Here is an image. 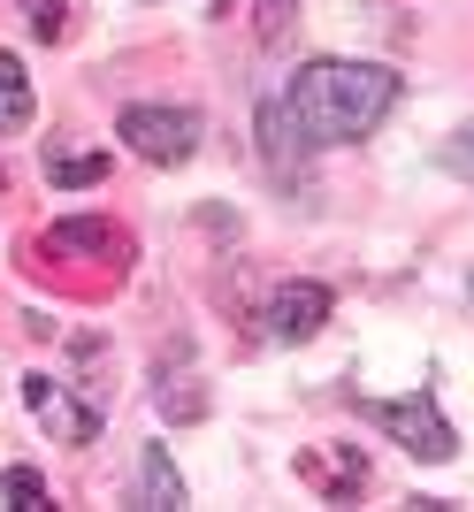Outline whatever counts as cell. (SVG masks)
Listing matches in <instances>:
<instances>
[{"label":"cell","instance_id":"cell-7","mask_svg":"<svg viewBox=\"0 0 474 512\" xmlns=\"http://www.w3.org/2000/svg\"><path fill=\"white\" fill-rule=\"evenodd\" d=\"M138 505H153V512H176V505H184V474L169 467V444H146V451H138Z\"/></svg>","mask_w":474,"mask_h":512},{"label":"cell","instance_id":"cell-3","mask_svg":"<svg viewBox=\"0 0 474 512\" xmlns=\"http://www.w3.org/2000/svg\"><path fill=\"white\" fill-rule=\"evenodd\" d=\"M115 138H123V146L138 153V161H153V169H184V161L199 153V115H192V107L138 100V107H123Z\"/></svg>","mask_w":474,"mask_h":512},{"label":"cell","instance_id":"cell-6","mask_svg":"<svg viewBox=\"0 0 474 512\" xmlns=\"http://www.w3.org/2000/svg\"><path fill=\"white\" fill-rule=\"evenodd\" d=\"M46 245H54V253H100L108 268H123V260H130V237L115 230V222H100V214H69V222H54Z\"/></svg>","mask_w":474,"mask_h":512},{"label":"cell","instance_id":"cell-9","mask_svg":"<svg viewBox=\"0 0 474 512\" xmlns=\"http://www.w3.org/2000/svg\"><path fill=\"white\" fill-rule=\"evenodd\" d=\"M31 123V77H23V62L0 46V130H23Z\"/></svg>","mask_w":474,"mask_h":512},{"label":"cell","instance_id":"cell-12","mask_svg":"<svg viewBox=\"0 0 474 512\" xmlns=\"http://www.w3.org/2000/svg\"><path fill=\"white\" fill-rule=\"evenodd\" d=\"M23 23H31V39H69V0H23Z\"/></svg>","mask_w":474,"mask_h":512},{"label":"cell","instance_id":"cell-10","mask_svg":"<svg viewBox=\"0 0 474 512\" xmlns=\"http://www.w3.org/2000/svg\"><path fill=\"white\" fill-rule=\"evenodd\" d=\"M46 184H62V192L108 184V153H54V161H46Z\"/></svg>","mask_w":474,"mask_h":512},{"label":"cell","instance_id":"cell-2","mask_svg":"<svg viewBox=\"0 0 474 512\" xmlns=\"http://www.w3.org/2000/svg\"><path fill=\"white\" fill-rule=\"evenodd\" d=\"M360 421H375L383 436H398V444H406L413 459H429V467H444L459 451V428L444 421L436 390H413V398H360Z\"/></svg>","mask_w":474,"mask_h":512},{"label":"cell","instance_id":"cell-5","mask_svg":"<svg viewBox=\"0 0 474 512\" xmlns=\"http://www.w3.org/2000/svg\"><path fill=\"white\" fill-rule=\"evenodd\" d=\"M329 306H337V299H329V283H283L276 299H268V337H276V344H306L329 321Z\"/></svg>","mask_w":474,"mask_h":512},{"label":"cell","instance_id":"cell-4","mask_svg":"<svg viewBox=\"0 0 474 512\" xmlns=\"http://www.w3.org/2000/svg\"><path fill=\"white\" fill-rule=\"evenodd\" d=\"M23 406L39 413V421L54 428L62 444H92V436H100V413H92V406H77V398H69V390L54 383V375H23Z\"/></svg>","mask_w":474,"mask_h":512},{"label":"cell","instance_id":"cell-8","mask_svg":"<svg viewBox=\"0 0 474 512\" xmlns=\"http://www.w3.org/2000/svg\"><path fill=\"white\" fill-rule=\"evenodd\" d=\"M260 138H268V169L291 184V161H299V130H291V115H283V100L260 107Z\"/></svg>","mask_w":474,"mask_h":512},{"label":"cell","instance_id":"cell-11","mask_svg":"<svg viewBox=\"0 0 474 512\" xmlns=\"http://www.w3.org/2000/svg\"><path fill=\"white\" fill-rule=\"evenodd\" d=\"M0 497H8L16 512H46V505H54V490H46L39 467H8V474H0Z\"/></svg>","mask_w":474,"mask_h":512},{"label":"cell","instance_id":"cell-1","mask_svg":"<svg viewBox=\"0 0 474 512\" xmlns=\"http://www.w3.org/2000/svg\"><path fill=\"white\" fill-rule=\"evenodd\" d=\"M398 92H406L398 69L322 54V62H306L299 77H291L283 115H291V130H299V146H352V138H367V130L398 107Z\"/></svg>","mask_w":474,"mask_h":512}]
</instances>
